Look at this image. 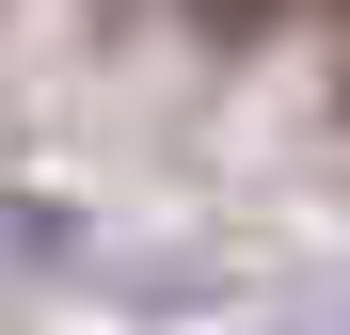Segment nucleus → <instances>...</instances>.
Masks as SVG:
<instances>
[{"label":"nucleus","mask_w":350,"mask_h":335,"mask_svg":"<svg viewBox=\"0 0 350 335\" xmlns=\"http://www.w3.org/2000/svg\"><path fill=\"white\" fill-rule=\"evenodd\" d=\"M271 16H286V0H191V32H223V48H255Z\"/></svg>","instance_id":"obj_1"}]
</instances>
